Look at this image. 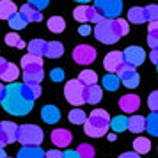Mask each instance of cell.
<instances>
[{"label": "cell", "instance_id": "cell-1", "mask_svg": "<svg viewBox=\"0 0 158 158\" xmlns=\"http://www.w3.org/2000/svg\"><path fill=\"white\" fill-rule=\"evenodd\" d=\"M34 100L36 98L30 93L29 85L25 82L23 84L13 82L4 89L0 105L7 114L16 115V117H23V115L30 114V110L34 108Z\"/></svg>", "mask_w": 158, "mask_h": 158}, {"label": "cell", "instance_id": "cell-2", "mask_svg": "<svg viewBox=\"0 0 158 158\" xmlns=\"http://www.w3.org/2000/svg\"><path fill=\"white\" fill-rule=\"evenodd\" d=\"M128 22L123 18H103L101 22L96 23V27L93 29L94 37L103 44H114L117 43L123 36L128 34Z\"/></svg>", "mask_w": 158, "mask_h": 158}, {"label": "cell", "instance_id": "cell-3", "mask_svg": "<svg viewBox=\"0 0 158 158\" xmlns=\"http://www.w3.org/2000/svg\"><path fill=\"white\" fill-rule=\"evenodd\" d=\"M110 128V115L107 110H101V108H94L93 112L89 114L87 121L84 123V131L89 137H103Z\"/></svg>", "mask_w": 158, "mask_h": 158}, {"label": "cell", "instance_id": "cell-4", "mask_svg": "<svg viewBox=\"0 0 158 158\" xmlns=\"http://www.w3.org/2000/svg\"><path fill=\"white\" fill-rule=\"evenodd\" d=\"M22 69L25 84H41V80L44 78L43 59L37 57V55L27 53L25 57H22Z\"/></svg>", "mask_w": 158, "mask_h": 158}, {"label": "cell", "instance_id": "cell-5", "mask_svg": "<svg viewBox=\"0 0 158 158\" xmlns=\"http://www.w3.org/2000/svg\"><path fill=\"white\" fill-rule=\"evenodd\" d=\"M18 142L23 144V146H39L43 142V130L37 124L18 126Z\"/></svg>", "mask_w": 158, "mask_h": 158}, {"label": "cell", "instance_id": "cell-6", "mask_svg": "<svg viewBox=\"0 0 158 158\" xmlns=\"http://www.w3.org/2000/svg\"><path fill=\"white\" fill-rule=\"evenodd\" d=\"M84 93H85V85H84L78 78H73V80H69V82H66L64 98H66L68 103H71V105H75V107L84 105V103H85Z\"/></svg>", "mask_w": 158, "mask_h": 158}, {"label": "cell", "instance_id": "cell-7", "mask_svg": "<svg viewBox=\"0 0 158 158\" xmlns=\"http://www.w3.org/2000/svg\"><path fill=\"white\" fill-rule=\"evenodd\" d=\"M73 18L80 23H98L103 20V16L98 13V9L89 4H80L73 11Z\"/></svg>", "mask_w": 158, "mask_h": 158}, {"label": "cell", "instance_id": "cell-8", "mask_svg": "<svg viewBox=\"0 0 158 158\" xmlns=\"http://www.w3.org/2000/svg\"><path fill=\"white\" fill-rule=\"evenodd\" d=\"M94 7L103 18L114 20L123 13V0H94Z\"/></svg>", "mask_w": 158, "mask_h": 158}, {"label": "cell", "instance_id": "cell-9", "mask_svg": "<svg viewBox=\"0 0 158 158\" xmlns=\"http://www.w3.org/2000/svg\"><path fill=\"white\" fill-rule=\"evenodd\" d=\"M117 77L121 80V84L124 87H128V89H135L139 87V82H140V77H139V73L133 66L130 64H123L121 69L117 71Z\"/></svg>", "mask_w": 158, "mask_h": 158}, {"label": "cell", "instance_id": "cell-10", "mask_svg": "<svg viewBox=\"0 0 158 158\" xmlns=\"http://www.w3.org/2000/svg\"><path fill=\"white\" fill-rule=\"evenodd\" d=\"M73 59L80 66L93 64L94 60H96V50H94L93 46H89V44H78L73 50Z\"/></svg>", "mask_w": 158, "mask_h": 158}, {"label": "cell", "instance_id": "cell-11", "mask_svg": "<svg viewBox=\"0 0 158 158\" xmlns=\"http://www.w3.org/2000/svg\"><path fill=\"white\" fill-rule=\"evenodd\" d=\"M123 59H124V64H130L133 68H137V66H140L144 62L146 52L140 46H128L126 50L123 52Z\"/></svg>", "mask_w": 158, "mask_h": 158}, {"label": "cell", "instance_id": "cell-12", "mask_svg": "<svg viewBox=\"0 0 158 158\" xmlns=\"http://www.w3.org/2000/svg\"><path fill=\"white\" fill-rule=\"evenodd\" d=\"M123 64H124L123 52H108L107 55H105V60H103V68L108 73H117L121 69Z\"/></svg>", "mask_w": 158, "mask_h": 158}, {"label": "cell", "instance_id": "cell-13", "mask_svg": "<svg viewBox=\"0 0 158 158\" xmlns=\"http://www.w3.org/2000/svg\"><path fill=\"white\" fill-rule=\"evenodd\" d=\"M52 144H55L59 149L60 148H68L71 144V131L66 128H57L52 131Z\"/></svg>", "mask_w": 158, "mask_h": 158}, {"label": "cell", "instance_id": "cell-14", "mask_svg": "<svg viewBox=\"0 0 158 158\" xmlns=\"http://www.w3.org/2000/svg\"><path fill=\"white\" fill-rule=\"evenodd\" d=\"M119 107L126 114L137 112L139 107H140V98L137 94H124V96H121V100H119Z\"/></svg>", "mask_w": 158, "mask_h": 158}, {"label": "cell", "instance_id": "cell-15", "mask_svg": "<svg viewBox=\"0 0 158 158\" xmlns=\"http://www.w3.org/2000/svg\"><path fill=\"white\" fill-rule=\"evenodd\" d=\"M18 77H20V69H18V66L6 60V64L2 66V69H0V78H2V82L13 84V82L18 80Z\"/></svg>", "mask_w": 158, "mask_h": 158}, {"label": "cell", "instance_id": "cell-16", "mask_svg": "<svg viewBox=\"0 0 158 158\" xmlns=\"http://www.w3.org/2000/svg\"><path fill=\"white\" fill-rule=\"evenodd\" d=\"M0 131L7 139V144H13L18 140V126L13 121H2L0 123Z\"/></svg>", "mask_w": 158, "mask_h": 158}, {"label": "cell", "instance_id": "cell-17", "mask_svg": "<svg viewBox=\"0 0 158 158\" xmlns=\"http://www.w3.org/2000/svg\"><path fill=\"white\" fill-rule=\"evenodd\" d=\"M41 117H43V121L46 124H55L60 119V110L55 105H44L41 108Z\"/></svg>", "mask_w": 158, "mask_h": 158}, {"label": "cell", "instance_id": "cell-18", "mask_svg": "<svg viewBox=\"0 0 158 158\" xmlns=\"http://www.w3.org/2000/svg\"><path fill=\"white\" fill-rule=\"evenodd\" d=\"M84 98H85V103L96 105V103L101 101V98H103V89H101L98 84H94V85H87L85 93H84Z\"/></svg>", "mask_w": 158, "mask_h": 158}, {"label": "cell", "instance_id": "cell-19", "mask_svg": "<svg viewBox=\"0 0 158 158\" xmlns=\"http://www.w3.org/2000/svg\"><path fill=\"white\" fill-rule=\"evenodd\" d=\"M20 13L23 15V18L27 20V22L30 23H37L43 20V15H41V11H37L36 7H32L30 4H25V6H22L20 7Z\"/></svg>", "mask_w": 158, "mask_h": 158}, {"label": "cell", "instance_id": "cell-20", "mask_svg": "<svg viewBox=\"0 0 158 158\" xmlns=\"http://www.w3.org/2000/svg\"><path fill=\"white\" fill-rule=\"evenodd\" d=\"M18 158H44V151L39 146H23L18 151Z\"/></svg>", "mask_w": 158, "mask_h": 158}, {"label": "cell", "instance_id": "cell-21", "mask_svg": "<svg viewBox=\"0 0 158 158\" xmlns=\"http://www.w3.org/2000/svg\"><path fill=\"white\" fill-rule=\"evenodd\" d=\"M62 53H64V44L62 43H59V41H48L46 43L44 55L48 59H59V57H62Z\"/></svg>", "mask_w": 158, "mask_h": 158}, {"label": "cell", "instance_id": "cell-22", "mask_svg": "<svg viewBox=\"0 0 158 158\" xmlns=\"http://www.w3.org/2000/svg\"><path fill=\"white\" fill-rule=\"evenodd\" d=\"M27 50L32 55H37V57H44V52H46V41L44 39H32L29 44H27Z\"/></svg>", "mask_w": 158, "mask_h": 158}, {"label": "cell", "instance_id": "cell-23", "mask_svg": "<svg viewBox=\"0 0 158 158\" xmlns=\"http://www.w3.org/2000/svg\"><path fill=\"white\" fill-rule=\"evenodd\" d=\"M101 84H103V87L107 89V91H117L119 89V85H121V80H119V77H117V73H107L105 77H103V80H101Z\"/></svg>", "mask_w": 158, "mask_h": 158}, {"label": "cell", "instance_id": "cell-24", "mask_svg": "<svg viewBox=\"0 0 158 158\" xmlns=\"http://www.w3.org/2000/svg\"><path fill=\"white\" fill-rule=\"evenodd\" d=\"M110 130L114 133H121L128 130V117L126 115H115L110 119Z\"/></svg>", "mask_w": 158, "mask_h": 158}, {"label": "cell", "instance_id": "cell-25", "mask_svg": "<svg viewBox=\"0 0 158 158\" xmlns=\"http://www.w3.org/2000/svg\"><path fill=\"white\" fill-rule=\"evenodd\" d=\"M15 13H18L15 2H11V0H0V20H9Z\"/></svg>", "mask_w": 158, "mask_h": 158}, {"label": "cell", "instance_id": "cell-26", "mask_svg": "<svg viewBox=\"0 0 158 158\" xmlns=\"http://www.w3.org/2000/svg\"><path fill=\"white\" fill-rule=\"evenodd\" d=\"M128 130L133 133H140L146 130V117L144 115H131L128 119Z\"/></svg>", "mask_w": 158, "mask_h": 158}, {"label": "cell", "instance_id": "cell-27", "mask_svg": "<svg viewBox=\"0 0 158 158\" xmlns=\"http://www.w3.org/2000/svg\"><path fill=\"white\" fill-rule=\"evenodd\" d=\"M46 25H48V30H52L53 34H60L66 29V20L62 16H52Z\"/></svg>", "mask_w": 158, "mask_h": 158}, {"label": "cell", "instance_id": "cell-28", "mask_svg": "<svg viewBox=\"0 0 158 158\" xmlns=\"http://www.w3.org/2000/svg\"><path fill=\"white\" fill-rule=\"evenodd\" d=\"M128 20H130V23H137V25H140V23L148 22L144 7H131V9L128 11Z\"/></svg>", "mask_w": 158, "mask_h": 158}, {"label": "cell", "instance_id": "cell-29", "mask_svg": "<svg viewBox=\"0 0 158 158\" xmlns=\"http://www.w3.org/2000/svg\"><path fill=\"white\" fill-rule=\"evenodd\" d=\"M7 22H9V27H11L13 30H22V29H25V27H27V23H29L25 18H23V15L20 13V11L15 13Z\"/></svg>", "mask_w": 158, "mask_h": 158}, {"label": "cell", "instance_id": "cell-30", "mask_svg": "<svg viewBox=\"0 0 158 158\" xmlns=\"http://www.w3.org/2000/svg\"><path fill=\"white\" fill-rule=\"evenodd\" d=\"M146 130L149 131V135L158 137V112H151L146 117Z\"/></svg>", "mask_w": 158, "mask_h": 158}, {"label": "cell", "instance_id": "cell-31", "mask_svg": "<svg viewBox=\"0 0 158 158\" xmlns=\"http://www.w3.org/2000/svg\"><path fill=\"white\" fill-rule=\"evenodd\" d=\"M78 80L85 87L87 85H94V84H98V75H96V71H93V69H84V71H80Z\"/></svg>", "mask_w": 158, "mask_h": 158}, {"label": "cell", "instance_id": "cell-32", "mask_svg": "<svg viewBox=\"0 0 158 158\" xmlns=\"http://www.w3.org/2000/svg\"><path fill=\"white\" fill-rule=\"evenodd\" d=\"M133 149H135V153H139V155H146V153H149V149H151L149 139L137 137L135 140H133Z\"/></svg>", "mask_w": 158, "mask_h": 158}, {"label": "cell", "instance_id": "cell-33", "mask_svg": "<svg viewBox=\"0 0 158 158\" xmlns=\"http://www.w3.org/2000/svg\"><path fill=\"white\" fill-rule=\"evenodd\" d=\"M6 44L15 46V48H27V43H25V41H23L16 32H9L7 36H6Z\"/></svg>", "mask_w": 158, "mask_h": 158}, {"label": "cell", "instance_id": "cell-34", "mask_svg": "<svg viewBox=\"0 0 158 158\" xmlns=\"http://www.w3.org/2000/svg\"><path fill=\"white\" fill-rule=\"evenodd\" d=\"M68 115H69V121H71L73 124H84V123L87 121V114L82 108H73Z\"/></svg>", "mask_w": 158, "mask_h": 158}, {"label": "cell", "instance_id": "cell-35", "mask_svg": "<svg viewBox=\"0 0 158 158\" xmlns=\"http://www.w3.org/2000/svg\"><path fill=\"white\" fill-rule=\"evenodd\" d=\"M77 151H78L80 158H94V153H96L91 144H80Z\"/></svg>", "mask_w": 158, "mask_h": 158}, {"label": "cell", "instance_id": "cell-36", "mask_svg": "<svg viewBox=\"0 0 158 158\" xmlns=\"http://www.w3.org/2000/svg\"><path fill=\"white\" fill-rule=\"evenodd\" d=\"M146 11V18H148V22H156L158 20V6H148V7H144Z\"/></svg>", "mask_w": 158, "mask_h": 158}, {"label": "cell", "instance_id": "cell-37", "mask_svg": "<svg viewBox=\"0 0 158 158\" xmlns=\"http://www.w3.org/2000/svg\"><path fill=\"white\" fill-rule=\"evenodd\" d=\"M148 105H149L151 112H158V91L149 94V98H148Z\"/></svg>", "mask_w": 158, "mask_h": 158}, {"label": "cell", "instance_id": "cell-38", "mask_svg": "<svg viewBox=\"0 0 158 158\" xmlns=\"http://www.w3.org/2000/svg\"><path fill=\"white\" fill-rule=\"evenodd\" d=\"M148 44L151 46V50H158V32H148Z\"/></svg>", "mask_w": 158, "mask_h": 158}, {"label": "cell", "instance_id": "cell-39", "mask_svg": "<svg viewBox=\"0 0 158 158\" xmlns=\"http://www.w3.org/2000/svg\"><path fill=\"white\" fill-rule=\"evenodd\" d=\"M48 2H50V0H29V4L32 6V7H36L37 11L46 9V7H48Z\"/></svg>", "mask_w": 158, "mask_h": 158}, {"label": "cell", "instance_id": "cell-40", "mask_svg": "<svg viewBox=\"0 0 158 158\" xmlns=\"http://www.w3.org/2000/svg\"><path fill=\"white\" fill-rule=\"evenodd\" d=\"M50 78L53 80V82H62V80H64V71H62L60 68H55V69H52Z\"/></svg>", "mask_w": 158, "mask_h": 158}, {"label": "cell", "instance_id": "cell-41", "mask_svg": "<svg viewBox=\"0 0 158 158\" xmlns=\"http://www.w3.org/2000/svg\"><path fill=\"white\" fill-rule=\"evenodd\" d=\"M27 85H29L30 93L34 94V98H39L41 96V85L39 84H27Z\"/></svg>", "mask_w": 158, "mask_h": 158}, {"label": "cell", "instance_id": "cell-42", "mask_svg": "<svg viewBox=\"0 0 158 158\" xmlns=\"http://www.w3.org/2000/svg\"><path fill=\"white\" fill-rule=\"evenodd\" d=\"M44 158H62V153L59 149H50L44 153Z\"/></svg>", "mask_w": 158, "mask_h": 158}, {"label": "cell", "instance_id": "cell-43", "mask_svg": "<svg viewBox=\"0 0 158 158\" xmlns=\"http://www.w3.org/2000/svg\"><path fill=\"white\" fill-rule=\"evenodd\" d=\"M91 32H93V29H91L87 23H84V25H82V27L78 29V34H80V36H89Z\"/></svg>", "mask_w": 158, "mask_h": 158}, {"label": "cell", "instance_id": "cell-44", "mask_svg": "<svg viewBox=\"0 0 158 158\" xmlns=\"http://www.w3.org/2000/svg\"><path fill=\"white\" fill-rule=\"evenodd\" d=\"M62 158H80L78 151H73V149H68L62 153Z\"/></svg>", "mask_w": 158, "mask_h": 158}, {"label": "cell", "instance_id": "cell-45", "mask_svg": "<svg viewBox=\"0 0 158 158\" xmlns=\"http://www.w3.org/2000/svg\"><path fill=\"white\" fill-rule=\"evenodd\" d=\"M149 59H151V62L158 68V50H151V55H149Z\"/></svg>", "mask_w": 158, "mask_h": 158}, {"label": "cell", "instance_id": "cell-46", "mask_svg": "<svg viewBox=\"0 0 158 158\" xmlns=\"http://www.w3.org/2000/svg\"><path fill=\"white\" fill-rule=\"evenodd\" d=\"M119 158H140V155L135 153V151H133V153H130V151H128V153H123Z\"/></svg>", "mask_w": 158, "mask_h": 158}, {"label": "cell", "instance_id": "cell-47", "mask_svg": "<svg viewBox=\"0 0 158 158\" xmlns=\"http://www.w3.org/2000/svg\"><path fill=\"white\" fill-rule=\"evenodd\" d=\"M148 30H153V32H158V20L156 22H149V29Z\"/></svg>", "mask_w": 158, "mask_h": 158}, {"label": "cell", "instance_id": "cell-48", "mask_svg": "<svg viewBox=\"0 0 158 158\" xmlns=\"http://www.w3.org/2000/svg\"><path fill=\"white\" fill-rule=\"evenodd\" d=\"M7 146V139L2 135V131H0V148H6Z\"/></svg>", "mask_w": 158, "mask_h": 158}, {"label": "cell", "instance_id": "cell-49", "mask_svg": "<svg viewBox=\"0 0 158 158\" xmlns=\"http://www.w3.org/2000/svg\"><path fill=\"white\" fill-rule=\"evenodd\" d=\"M0 158H7V155H6V151H4V148H0Z\"/></svg>", "mask_w": 158, "mask_h": 158}, {"label": "cell", "instance_id": "cell-50", "mask_svg": "<svg viewBox=\"0 0 158 158\" xmlns=\"http://www.w3.org/2000/svg\"><path fill=\"white\" fill-rule=\"evenodd\" d=\"M108 140H110V142L115 140V133H114V131H112V133H108Z\"/></svg>", "mask_w": 158, "mask_h": 158}, {"label": "cell", "instance_id": "cell-51", "mask_svg": "<svg viewBox=\"0 0 158 158\" xmlns=\"http://www.w3.org/2000/svg\"><path fill=\"white\" fill-rule=\"evenodd\" d=\"M4 64H6V59L0 57V69H2V66H4Z\"/></svg>", "mask_w": 158, "mask_h": 158}, {"label": "cell", "instance_id": "cell-52", "mask_svg": "<svg viewBox=\"0 0 158 158\" xmlns=\"http://www.w3.org/2000/svg\"><path fill=\"white\" fill-rule=\"evenodd\" d=\"M4 89H6V87H4L2 84H0V100H2V94H4Z\"/></svg>", "mask_w": 158, "mask_h": 158}, {"label": "cell", "instance_id": "cell-53", "mask_svg": "<svg viewBox=\"0 0 158 158\" xmlns=\"http://www.w3.org/2000/svg\"><path fill=\"white\" fill-rule=\"evenodd\" d=\"M75 2H80V4H87V2H94V0H75Z\"/></svg>", "mask_w": 158, "mask_h": 158}, {"label": "cell", "instance_id": "cell-54", "mask_svg": "<svg viewBox=\"0 0 158 158\" xmlns=\"http://www.w3.org/2000/svg\"><path fill=\"white\" fill-rule=\"evenodd\" d=\"M7 158H9V156H7Z\"/></svg>", "mask_w": 158, "mask_h": 158}]
</instances>
